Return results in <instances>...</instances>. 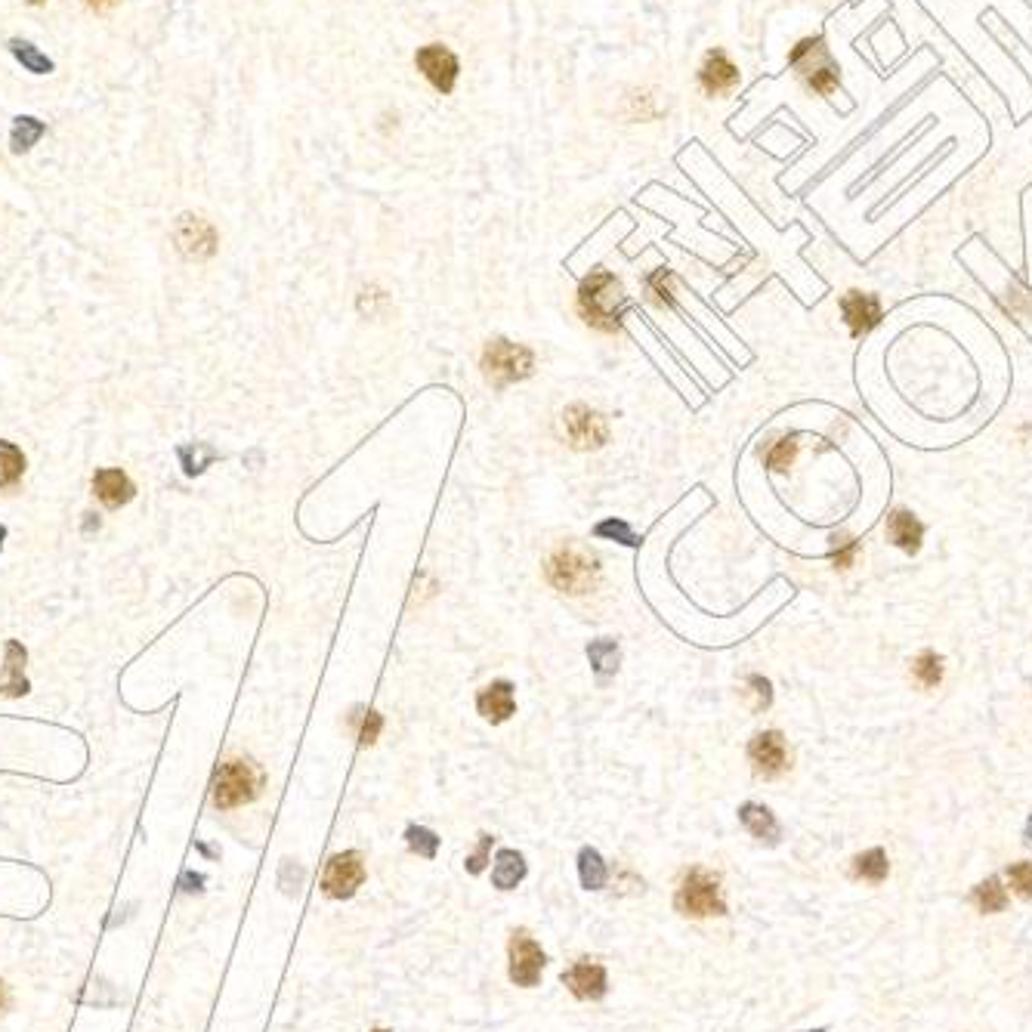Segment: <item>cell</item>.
Here are the masks:
<instances>
[{
	"instance_id": "cell-40",
	"label": "cell",
	"mask_w": 1032,
	"mask_h": 1032,
	"mask_svg": "<svg viewBox=\"0 0 1032 1032\" xmlns=\"http://www.w3.org/2000/svg\"><path fill=\"white\" fill-rule=\"evenodd\" d=\"M7 1008H10V989L4 980H0V1011H7Z\"/></svg>"
},
{
	"instance_id": "cell-2",
	"label": "cell",
	"mask_w": 1032,
	"mask_h": 1032,
	"mask_svg": "<svg viewBox=\"0 0 1032 1032\" xmlns=\"http://www.w3.org/2000/svg\"><path fill=\"white\" fill-rule=\"evenodd\" d=\"M544 578L550 588H557L560 594H569V597L591 594L600 578V557L591 547H584L578 541H566L547 557Z\"/></svg>"
},
{
	"instance_id": "cell-39",
	"label": "cell",
	"mask_w": 1032,
	"mask_h": 1032,
	"mask_svg": "<svg viewBox=\"0 0 1032 1032\" xmlns=\"http://www.w3.org/2000/svg\"><path fill=\"white\" fill-rule=\"evenodd\" d=\"M492 841H495V838H492V835H486V832L479 835V844H476V850L467 856V863H464L470 875H479V872L486 869V863H489V853H492Z\"/></svg>"
},
{
	"instance_id": "cell-43",
	"label": "cell",
	"mask_w": 1032,
	"mask_h": 1032,
	"mask_svg": "<svg viewBox=\"0 0 1032 1032\" xmlns=\"http://www.w3.org/2000/svg\"><path fill=\"white\" fill-rule=\"evenodd\" d=\"M93 529H99V520H96V516H93V513H87V523H84V532L90 535Z\"/></svg>"
},
{
	"instance_id": "cell-37",
	"label": "cell",
	"mask_w": 1032,
	"mask_h": 1032,
	"mask_svg": "<svg viewBox=\"0 0 1032 1032\" xmlns=\"http://www.w3.org/2000/svg\"><path fill=\"white\" fill-rule=\"evenodd\" d=\"M594 535L597 538H618V541H622V544H628V547H637L640 544V538L628 529V523H622V520H606V523H600L597 529H594Z\"/></svg>"
},
{
	"instance_id": "cell-32",
	"label": "cell",
	"mask_w": 1032,
	"mask_h": 1032,
	"mask_svg": "<svg viewBox=\"0 0 1032 1032\" xmlns=\"http://www.w3.org/2000/svg\"><path fill=\"white\" fill-rule=\"evenodd\" d=\"M180 461H183V470L189 476H198L204 467H208L211 461H217L220 455L211 449V445H204V442H195V445H180Z\"/></svg>"
},
{
	"instance_id": "cell-36",
	"label": "cell",
	"mask_w": 1032,
	"mask_h": 1032,
	"mask_svg": "<svg viewBox=\"0 0 1032 1032\" xmlns=\"http://www.w3.org/2000/svg\"><path fill=\"white\" fill-rule=\"evenodd\" d=\"M748 686H751V693H754V705H751V711H754V714L767 711V708H770V702H773V686H770V680H767V677H761V674H748Z\"/></svg>"
},
{
	"instance_id": "cell-6",
	"label": "cell",
	"mask_w": 1032,
	"mask_h": 1032,
	"mask_svg": "<svg viewBox=\"0 0 1032 1032\" xmlns=\"http://www.w3.org/2000/svg\"><path fill=\"white\" fill-rule=\"evenodd\" d=\"M535 371V353L523 343H510L504 337H495L483 350V374L495 390H504L516 381H526Z\"/></svg>"
},
{
	"instance_id": "cell-46",
	"label": "cell",
	"mask_w": 1032,
	"mask_h": 1032,
	"mask_svg": "<svg viewBox=\"0 0 1032 1032\" xmlns=\"http://www.w3.org/2000/svg\"><path fill=\"white\" fill-rule=\"evenodd\" d=\"M28 4H31V7H38V4H44V0H28Z\"/></svg>"
},
{
	"instance_id": "cell-3",
	"label": "cell",
	"mask_w": 1032,
	"mask_h": 1032,
	"mask_svg": "<svg viewBox=\"0 0 1032 1032\" xmlns=\"http://www.w3.org/2000/svg\"><path fill=\"white\" fill-rule=\"evenodd\" d=\"M788 68L816 96H835L841 90V68L832 59V50L825 47L822 34H810V38H801L791 47Z\"/></svg>"
},
{
	"instance_id": "cell-8",
	"label": "cell",
	"mask_w": 1032,
	"mask_h": 1032,
	"mask_svg": "<svg viewBox=\"0 0 1032 1032\" xmlns=\"http://www.w3.org/2000/svg\"><path fill=\"white\" fill-rule=\"evenodd\" d=\"M560 430L563 439L578 452H591V449H603L609 439V424L600 411H594L591 405H569L560 415Z\"/></svg>"
},
{
	"instance_id": "cell-18",
	"label": "cell",
	"mask_w": 1032,
	"mask_h": 1032,
	"mask_svg": "<svg viewBox=\"0 0 1032 1032\" xmlns=\"http://www.w3.org/2000/svg\"><path fill=\"white\" fill-rule=\"evenodd\" d=\"M25 662L28 652L19 640H7L4 646V674H0V696L7 699H22L31 686L25 680Z\"/></svg>"
},
{
	"instance_id": "cell-11",
	"label": "cell",
	"mask_w": 1032,
	"mask_h": 1032,
	"mask_svg": "<svg viewBox=\"0 0 1032 1032\" xmlns=\"http://www.w3.org/2000/svg\"><path fill=\"white\" fill-rule=\"evenodd\" d=\"M507 952H510V980L516 986H523V989H532L538 986L541 980V971L547 965V955L544 949L532 940L529 931H513L510 934V943H507Z\"/></svg>"
},
{
	"instance_id": "cell-16",
	"label": "cell",
	"mask_w": 1032,
	"mask_h": 1032,
	"mask_svg": "<svg viewBox=\"0 0 1032 1032\" xmlns=\"http://www.w3.org/2000/svg\"><path fill=\"white\" fill-rule=\"evenodd\" d=\"M476 708L489 724H504L516 714V699H513V683L510 680H492L489 686L476 693Z\"/></svg>"
},
{
	"instance_id": "cell-27",
	"label": "cell",
	"mask_w": 1032,
	"mask_h": 1032,
	"mask_svg": "<svg viewBox=\"0 0 1032 1032\" xmlns=\"http://www.w3.org/2000/svg\"><path fill=\"white\" fill-rule=\"evenodd\" d=\"M578 875H581V887L584 890H600L606 887V863H603V856L594 850V847H584L578 853Z\"/></svg>"
},
{
	"instance_id": "cell-34",
	"label": "cell",
	"mask_w": 1032,
	"mask_h": 1032,
	"mask_svg": "<svg viewBox=\"0 0 1032 1032\" xmlns=\"http://www.w3.org/2000/svg\"><path fill=\"white\" fill-rule=\"evenodd\" d=\"M671 279L674 275L668 269H656L646 279V294L652 303H659V306H674V297H671Z\"/></svg>"
},
{
	"instance_id": "cell-35",
	"label": "cell",
	"mask_w": 1032,
	"mask_h": 1032,
	"mask_svg": "<svg viewBox=\"0 0 1032 1032\" xmlns=\"http://www.w3.org/2000/svg\"><path fill=\"white\" fill-rule=\"evenodd\" d=\"M1008 881L1020 900H1032V859L1008 866Z\"/></svg>"
},
{
	"instance_id": "cell-38",
	"label": "cell",
	"mask_w": 1032,
	"mask_h": 1032,
	"mask_svg": "<svg viewBox=\"0 0 1032 1032\" xmlns=\"http://www.w3.org/2000/svg\"><path fill=\"white\" fill-rule=\"evenodd\" d=\"M835 544H832V563L838 566V569H850L853 566V560H856V554H859V541L856 538H832Z\"/></svg>"
},
{
	"instance_id": "cell-14",
	"label": "cell",
	"mask_w": 1032,
	"mask_h": 1032,
	"mask_svg": "<svg viewBox=\"0 0 1032 1032\" xmlns=\"http://www.w3.org/2000/svg\"><path fill=\"white\" fill-rule=\"evenodd\" d=\"M841 316L850 328L853 337H866L869 331H875L884 319L881 300L875 294H863V291H847L841 297Z\"/></svg>"
},
{
	"instance_id": "cell-28",
	"label": "cell",
	"mask_w": 1032,
	"mask_h": 1032,
	"mask_svg": "<svg viewBox=\"0 0 1032 1032\" xmlns=\"http://www.w3.org/2000/svg\"><path fill=\"white\" fill-rule=\"evenodd\" d=\"M588 659H591V665H594V671H597L600 677H609V674L618 671V662H622V652H618V643H615V640L603 637V640H594V643L588 646Z\"/></svg>"
},
{
	"instance_id": "cell-22",
	"label": "cell",
	"mask_w": 1032,
	"mask_h": 1032,
	"mask_svg": "<svg viewBox=\"0 0 1032 1032\" xmlns=\"http://www.w3.org/2000/svg\"><path fill=\"white\" fill-rule=\"evenodd\" d=\"M983 915H995V912H1005L1008 909V890L1002 887V878L999 875H989L986 881H980L974 890H971V897H968Z\"/></svg>"
},
{
	"instance_id": "cell-21",
	"label": "cell",
	"mask_w": 1032,
	"mask_h": 1032,
	"mask_svg": "<svg viewBox=\"0 0 1032 1032\" xmlns=\"http://www.w3.org/2000/svg\"><path fill=\"white\" fill-rule=\"evenodd\" d=\"M850 875L856 881H869V884H884L887 875H890V863H887V853L881 847H872L866 853H859L853 856V863H850Z\"/></svg>"
},
{
	"instance_id": "cell-20",
	"label": "cell",
	"mask_w": 1032,
	"mask_h": 1032,
	"mask_svg": "<svg viewBox=\"0 0 1032 1032\" xmlns=\"http://www.w3.org/2000/svg\"><path fill=\"white\" fill-rule=\"evenodd\" d=\"M739 819H742L745 832H748L751 838L767 841V844H779V838H782V825H779V819L773 816L770 807H764V804H742V807H739Z\"/></svg>"
},
{
	"instance_id": "cell-25",
	"label": "cell",
	"mask_w": 1032,
	"mask_h": 1032,
	"mask_svg": "<svg viewBox=\"0 0 1032 1032\" xmlns=\"http://www.w3.org/2000/svg\"><path fill=\"white\" fill-rule=\"evenodd\" d=\"M44 133H47V124L38 121V118H31V115L13 118V130H10V149H13V155L31 152V146L38 143Z\"/></svg>"
},
{
	"instance_id": "cell-44",
	"label": "cell",
	"mask_w": 1032,
	"mask_h": 1032,
	"mask_svg": "<svg viewBox=\"0 0 1032 1032\" xmlns=\"http://www.w3.org/2000/svg\"><path fill=\"white\" fill-rule=\"evenodd\" d=\"M183 884H195V890H201L204 878H201V875H186V878H183Z\"/></svg>"
},
{
	"instance_id": "cell-31",
	"label": "cell",
	"mask_w": 1032,
	"mask_h": 1032,
	"mask_svg": "<svg viewBox=\"0 0 1032 1032\" xmlns=\"http://www.w3.org/2000/svg\"><path fill=\"white\" fill-rule=\"evenodd\" d=\"M350 724L356 727V739L359 745H374L377 736H381L384 730V717L377 714V711H365V708H356L353 717H350Z\"/></svg>"
},
{
	"instance_id": "cell-15",
	"label": "cell",
	"mask_w": 1032,
	"mask_h": 1032,
	"mask_svg": "<svg viewBox=\"0 0 1032 1032\" xmlns=\"http://www.w3.org/2000/svg\"><path fill=\"white\" fill-rule=\"evenodd\" d=\"M563 983H566V989L575 995L578 1002H600L603 995H606V989H609L606 968L600 965V961H591V958H581V961H575L569 971H563Z\"/></svg>"
},
{
	"instance_id": "cell-1",
	"label": "cell",
	"mask_w": 1032,
	"mask_h": 1032,
	"mask_svg": "<svg viewBox=\"0 0 1032 1032\" xmlns=\"http://www.w3.org/2000/svg\"><path fill=\"white\" fill-rule=\"evenodd\" d=\"M625 309H628L625 285L618 282L609 269H594L591 275H584V282L578 288V313L591 328L603 334H615L622 328Z\"/></svg>"
},
{
	"instance_id": "cell-7",
	"label": "cell",
	"mask_w": 1032,
	"mask_h": 1032,
	"mask_svg": "<svg viewBox=\"0 0 1032 1032\" xmlns=\"http://www.w3.org/2000/svg\"><path fill=\"white\" fill-rule=\"evenodd\" d=\"M415 68H418V75L439 93V96H452L458 90V81H461V59L458 53L449 47V44H442V41H433V44H424L415 50Z\"/></svg>"
},
{
	"instance_id": "cell-47",
	"label": "cell",
	"mask_w": 1032,
	"mask_h": 1032,
	"mask_svg": "<svg viewBox=\"0 0 1032 1032\" xmlns=\"http://www.w3.org/2000/svg\"><path fill=\"white\" fill-rule=\"evenodd\" d=\"M810 1032H825V1029H822V1026H819V1029H810Z\"/></svg>"
},
{
	"instance_id": "cell-45",
	"label": "cell",
	"mask_w": 1032,
	"mask_h": 1032,
	"mask_svg": "<svg viewBox=\"0 0 1032 1032\" xmlns=\"http://www.w3.org/2000/svg\"><path fill=\"white\" fill-rule=\"evenodd\" d=\"M4 538H7V529H4V526H0V547H4Z\"/></svg>"
},
{
	"instance_id": "cell-17",
	"label": "cell",
	"mask_w": 1032,
	"mask_h": 1032,
	"mask_svg": "<svg viewBox=\"0 0 1032 1032\" xmlns=\"http://www.w3.org/2000/svg\"><path fill=\"white\" fill-rule=\"evenodd\" d=\"M93 492L96 498L106 504L109 510H118L124 507L127 501H133L136 495V486L130 483V476L124 470H115V467H102L93 473Z\"/></svg>"
},
{
	"instance_id": "cell-24",
	"label": "cell",
	"mask_w": 1032,
	"mask_h": 1032,
	"mask_svg": "<svg viewBox=\"0 0 1032 1032\" xmlns=\"http://www.w3.org/2000/svg\"><path fill=\"white\" fill-rule=\"evenodd\" d=\"M10 53L16 56V62L25 68V72H31V75H50L53 72V68H56V62L44 53V50H38V47H34L31 41H22V38H13L10 44Z\"/></svg>"
},
{
	"instance_id": "cell-30",
	"label": "cell",
	"mask_w": 1032,
	"mask_h": 1032,
	"mask_svg": "<svg viewBox=\"0 0 1032 1032\" xmlns=\"http://www.w3.org/2000/svg\"><path fill=\"white\" fill-rule=\"evenodd\" d=\"M795 458H798V436H782V439H776V442L770 445V449H767V455H764L767 467L776 470V473H785L791 464H795Z\"/></svg>"
},
{
	"instance_id": "cell-9",
	"label": "cell",
	"mask_w": 1032,
	"mask_h": 1032,
	"mask_svg": "<svg viewBox=\"0 0 1032 1032\" xmlns=\"http://www.w3.org/2000/svg\"><path fill=\"white\" fill-rule=\"evenodd\" d=\"M696 84L708 99H724L742 84V72L724 47H711L696 68Z\"/></svg>"
},
{
	"instance_id": "cell-19",
	"label": "cell",
	"mask_w": 1032,
	"mask_h": 1032,
	"mask_svg": "<svg viewBox=\"0 0 1032 1032\" xmlns=\"http://www.w3.org/2000/svg\"><path fill=\"white\" fill-rule=\"evenodd\" d=\"M887 538L890 544H897L906 554H918L924 541V523L912 510H893L887 516Z\"/></svg>"
},
{
	"instance_id": "cell-33",
	"label": "cell",
	"mask_w": 1032,
	"mask_h": 1032,
	"mask_svg": "<svg viewBox=\"0 0 1032 1032\" xmlns=\"http://www.w3.org/2000/svg\"><path fill=\"white\" fill-rule=\"evenodd\" d=\"M405 841H408L411 850H415L418 856H424V859H433V856L439 853V838H436V832L424 829V825H408Z\"/></svg>"
},
{
	"instance_id": "cell-10",
	"label": "cell",
	"mask_w": 1032,
	"mask_h": 1032,
	"mask_svg": "<svg viewBox=\"0 0 1032 1032\" xmlns=\"http://www.w3.org/2000/svg\"><path fill=\"white\" fill-rule=\"evenodd\" d=\"M365 881V859L359 850H347L328 859L325 875H322V890L331 900H350L353 893Z\"/></svg>"
},
{
	"instance_id": "cell-5",
	"label": "cell",
	"mask_w": 1032,
	"mask_h": 1032,
	"mask_svg": "<svg viewBox=\"0 0 1032 1032\" xmlns=\"http://www.w3.org/2000/svg\"><path fill=\"white\" fill-rule=\"evenodd\" d=\"M674 909L686 918L727 915V903H724V897H720V878L702 866H693L683 875V881L674 893Z\"/></svg>"
},
{
	"instance_id": "cell-26",
	"label": "cell",
	"mask_w": 1032,
	"mask_h": 1032,
	"mask_svg": "<svg viewBox=\"0 0 1032 1032\" xmlns=\"http://www.w3.org/2000/svg\"><path fill=\"white\" fill-rule=\"evenodd\" d=\"M25 473V455L19 445L0 439V489H13Z\"/></svg>"
},
{
	"instance_id": "cell-41",
	"label": "cell",
	"mask_w": 1032,
	"mask_h": 1032,
	"mask_svg": "<svg viewBox=\"0 0 1032 1032\" xmlns=\"http://www.w3.org/2000/svg\"><path fill=\"white\" fill-rule=\"evenodd\" d=\"M1023 844L1032 850V813H1029V819H1026V829H1023Z\"/></svg>"
},
{
	"instance_id": "cell-23",
	"label": "cell",
	"mask_w": 1032,
	"mask_h": 1032,
	"mask_svg": "<svg viewBox=\"0 0 1032 1032\" xmlns=\"http://www.w3.org/2000/svg\"><path fill=\"white\" fill-rule=\"evenodd\" d=\"M523 878H526V859H523V853H516V850H501V853L495 856L492 884H495L498 890H513Z\"/></svg>"
},
{
	"instance_id": "cell-4",
	"label": "cell",
	"mask_w": 1032,
	"mask_h": 1032,
	"mask_svg": "<svg viewBox=\"0 0 1032 1032\" xmlns=\"http://www.w3.org/2000/svg\"><path fill=\"white\" fill-rule=\"evenodd\" d=\"M214 804L220 810H235L251 804L263 788V770L251 758H229L214 773Z\"/></svg>"
},
{
	"instance_id": "cell-42",
	"label": "cell",
	"mask_w": 1032,
	"mask_h": 1032,
	"mask_svg": "<svg viewBox=\"0 0 1032 1032\" xmlns=\"http://www.w3.org/2000/svg\"><path fill=\"white\" fill-rule=\"evenodd\" d=\"M87 4H90V7H96V10H109V7H115V4H118V0H87Z\"/></svg>"
},
{
	"instance_id": "cell-13",
	"label": "cell",
	"mask_w": 1032,
	"mask_h": 1032,
	"mask_svg": "<svg viewBox=\"0 0 1032 1032\" xmlns=\"http://www.w3.org/2000/svg\"><path fill=\"white\" fill-rule=\"evenodd\" d=\"M748 758L751 767L761 779H779L788 770V748H785V736L779 730H764L751 739L748 745Z\"/></svg>"
},
{
	"instance_id": "cell-12",
	"label": "cell",
	"mask_w": 1032,
	"mask_h": 1032,
	"mask_svg": "<svg viewBox=\"0 0 1032 1032\" xmlns=\"http://www.w3.org/2000/svg\"><path fill=\"white\" fill-rule=\"evenodd\" d=\"M174 242H177V248H180V254L186 260H211L217 254L220 235H217L211 220L195 217V214H183L174 223Z\"/></svg>"
},
{
	"instance_id": "cell-48",
	"label": "cell",
	"mask_w": 1032,
	"mask_h": 1032,
	"mask_svg": "<svg viewBox=\"0 0 1032 1032\" xmlns=\"http://www.w3.org/2000/svg\"><path fill=\"white\" fill-rule=\"evenodd\" d=\"M371 1032H387V1029H371Z\"/></svg>"
},
{
	"instance_id": "cell-29",
	"label": "cell",
	"mask_w": 1032,
	"mask_h": 1032,
	"mask_svg": "<svg viewBox=\"0 0 1032 1032\" xmlns=\"http://www.w3.org/2000/svg\"><path fill=\"white\" fill-rule=\"evenodd\" d=\"M912 674L921 686H927V690H934V686H940L943 680V659L937 656L934 649H924L921 656L912 662Z\"/></svg>"
}]
</instances>
